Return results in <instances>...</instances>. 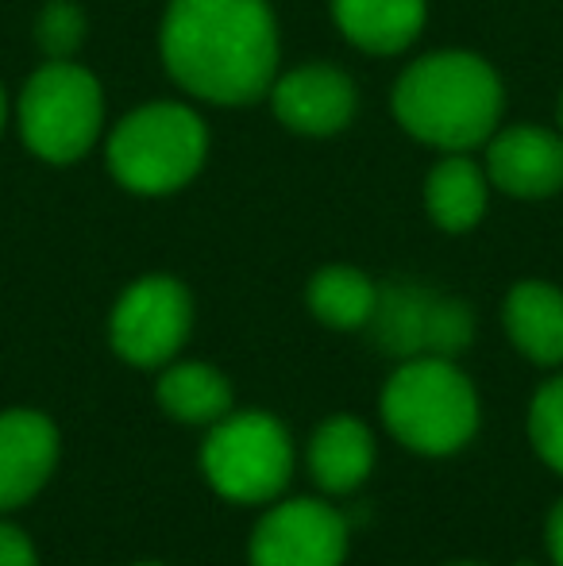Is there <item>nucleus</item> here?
Wrapping results in <instances>:
<instances>
[{
	"instance_id": "nucleus-13",
	"label": "nucleus",
	"mask_w": 563,
	"mask_h": 566,
	"mask_svg": "<svg viewBox=\"0 0 563 566\" xmlns=\"http://www.w3.org/2000/svg\"><path fill=\"white\" fill-rule=\"evenodd\" d=\"M375 470V436L352 412L329 417L309 440V474L324 493H352Z\"/></svg>"
},
{
	"instance_id": "nucleus-7",
	"label": "nucleus",
	"mask_w": 563,
	"mask_h": 566,
	"mask_svg": "<svg viewBox=\"0 0 563 566\" xmlns=\"http://www.w3.org/2000/svg\"><path fill=\"white\" fill-rule=\"evenodd\" d=\"M189 328H194V301L186 285L166 274H150L121 293L108 321V339L124 363L155 370L178 355Z\"/></svg>"
},
{
	"instance_id": "nucleus-16",
	"label": "nucleus",
	"mask_w": 563,
	"mask_h": 566,
	"mask_svg": "<svg viewBox=\"0 0 563 566\" xmlns=\"http://www.w3.org/2000/svg\"><path fill=\"white\" fill-rule=\"evenodd\" d=\"M166 417L178 424L209 428L232 412V381L205 363H174L163 370L155 389Z\"/></svg>"
},
{
	"instance_id": "nucleus-18",
	"label": "nucleus",
	"mask_w": 563,
	"mask_h": 566,
	"mask_svg": "<svg viewBox=\"0 0 563 566\" xmlns=\"http://www.w3.org/2000/svg\"><path fill=\"white\" fill-rule=\"evenodd\" d=\"M378 290L367 274L355 266H324L321 274L309 282V308L321 324L336 332L367 328L371 313H375Z\"/></svg>"
},
{
	"instance_id": "nucleus-5",
	"label": "nucleus",
	"mask_w": 563,
	"mask_h": 566,
	"mask_svg": "<svg viewBox=\"0 0 563 566\" xmlns=\"http://www.w3.org/2000/svg\"><path fill=\"white\" fill-rule=\"evenodd\" d=\"M205 127L181 105H147L128 116L108 139L116 181L136 193H170L205 163Z\"/></svg>"
},
{
	"instance_id": "nucleus-6",
	"label": "nucleus",
	"mask_w": 563,
	"mask_h": 566,
	"mask_svg": "<svg viewBox=\"0 0 563 566\" xmlns=\"http://www.w3.org/2000/svg\"><path fill=\"white\" fill-rule=\"evenodd\" d=\"M101 85L66 59L43 66L20 97V127L28 147L46 163H74L101 132Z\"/></svg>"
},
{
	"instance_id": "nucleus-26",
	"label": "nucleus",
	"mask_w": 563,
	"mask_h": 566,
	"mask_svg": "<svg viewBox=\"0 0 563 566\" xmlns=\"http://www.w3.org/2000/svg\"><path fill=\"white\" fill-rule=\"evenodd\" d=\"M560 124H563V101H560Z\"/></svg>"
},
{
	"instance_id": "nucleus-4",
	"label": "nucleus",
	"mask_w": 563,
	"mask_h": 566,
	"mask_svg": "<svg viewBox=\"0 0 563 566\" xmlns=\"http://www.w3.org/2000/svg\"><path fill=\"white\" fill-rule=\"evenodd\" d=\"M201 474L236 505L279 501L293 474V443L271 412H228L201 443Z\"/></svg>"
},
{
	"instance_id": "nucleus-15",
	"label": "nucleus",
	"mask_w": 563,
	"mask_h": 566,
	"mask_svg": "<svg viewBox=\"0 0 563 566\" xmlns=\"http://www.w3.org/2000/svg\"><path fill=\"white\" fill-rule=\"evenodd\" d=\"M340 31L375 54L406 51L425 28V0H332Z\"/></svg>"
},
{
	"instance_id": "nucleus-17",
	"label": "nucleus",
	"mask_w": 563,
	"mask_h": 566,
	"mask_svg": "<svg viewBox=\"0 0 563 566\" xmlns=\"http://www.w3.org/2000/svg\"><path fill=\"white\" fill-rule=\"evenodd\" d=\"M425 205L428 217L436 220L444 231H467L482 220L487 212V178L471 158L456 155L444 158L425 186Z\"/></svg>"
},
{
	"instance_id": "nucleus-3",
	"label": "nucleus",
	"mask_w": 563,
	"mask_h": 566,
	"mask_svg": "<svg viewBox=\"0 0 563 566\" xmlns=\"http://www.w3.org/2000/svg\"><path fill=\"white\" fill-rule=\"evenodd\" d=\"M383 420L409 451L444 459L463 451L479 432V394L451 358H402L383 389Z\"/></svg>"
},
{
	"instance_id": "nucleus-8",
	"label": "nucleus",
	"mask_w": 563,
	"mask_h": 566,
	"mask_svg": "<svg viewBox=\"0 0 563 566\" xmlns=\"http://www.w3.org/2000/svg\"><path fill=\"white\" fill-rule=\"evenodd\" d=\"M371 328H375L378 347L390 350L394 358H456L475 336L471 308L451 297H436V293L421 290V285L378 290Z\"/></svg>"
},
{
	"instance_id": "nucleus-2",
	"label": "nucleus",
	"mask_w": 563,
	"mask_h": 566,
	"mask_svg": "<svg viewBox=\"0 0 563 566\" xmlns=\"http://www.w3.org/2000/svg\"><path fill=\"white\" fill-rule=\"evenodd\" d=\"M394 113L421 143L467 150L490 139L502 116V85L482 59L463 51L428 54L402 74Z\"/></svg>"
},
{
	"instance_id": "nucleus-11",
	"label": "nucleus",
	"mask_w": 563,
	"mask_h": 566,
	"mask_svg": "<svg viewBox=\"0 0 563 566\" xmlns=\"http://www.w3.org/2000/svg\"><path fill=\"white\" fill-rule=\"evenodd\" d=\"M274 113L301 135H332L352 119L355 90L332 66H301L271 85Z\"/></svg>"
},
{
	"instance_id": "nucleus-19",
	"label": "nucleus",
	"mask_w": 563,
	"mask_h": 566,
	"mask_svg": "<svg viewBox=\"0 0 563 566\" xmlns=\"http://www.w3.org/2000/svg\"><path fill=\"white\" fill-rule=\"evenodd\" d=\"M529 440H533L536 454L556 474H563V374L536 389L533 405H529Z\"/></svg>"
},
{
	"instance_id": "nucleus-1",
	"label": "nucleus",
	"mask_w": 563,
	"mask_h": 566,
	"mask_svg": "<svg viewBox=\"0 0 563 566\" xmlns=\"http://www.w3.org/2000/svg\"><path fill=\"white\" fill-rule=\"evenodd\" d=\"M163 59L194 97L248 105L274 85V15L263 0H174L163 20Z\"/></svg>"
},
{
	"instance_id": "nucleus-12",
	"label": "nucleus",
	"mask_w": 563,
	"mask_h": 566,
	"mask_svg": "<svg viewBox=\"0 0 563 566\" xmlns=\"http://www.w3.org/2000/svg\"><path fill=\"white\" fill-rule=\"evenodd\" d=\"M487 174L510 197H549L563 189V143L544 127H510L490 143Z\"/></svg>"
},
{
	"instance_id": "nucleus-24",
	"label": "nucleus",
	"mask_w": 563,
	"mask_h": 566,
	"mask_svg": "<svg viewBox=\"0 0 563 566\" xmlns=\"http://www.w3.org/2000/svg\"><path fill=\"white\" fill-rule=\"evenodd\" d=\"M451 566H482V563H451Z\"/></svg>"
},
{
	"instance_id": "nucleus-20",
	"label": "nucleus",
	"mask_w": 563,
	"mask_h": 566,
	"mask_svg": "<svg viewBox=\"0 0 563 566\" xmlns=\"http://www.w3.org/2000/svg\"><path fill=\"white\" fill-rule=\"evenodd\" d=\"M82 35H85V20L77 12V4L54 0V4L43 8V15H39V43H43L46 54L70 59L77 51V43H82Z\"/></svg>"
},
{
	"instance_id": "nucleus-23",
	"label": "nucleus",
	"mask_w": 563,
	"mask_h": 566,
	"mask_svg": "<svg viewBox=\"0 0 563 566\" xmlns=\"http://www.w3.org/2000/svg\"><path fill=\"white\" fill-rule=\"evenodd\" d=\"M0 127H4V93H0Z\"/></svg>"
},
{
	"instance_id": "nucleus-21",
	"label": "nucleus",
	"mask_w": 563,
	"mask_h": 566,
	"mask_svg": "<svg viewBox=\"0 0 563 566\" xmlns=\"http://www.w3.org/2000/svg\"><path fill=\"white\" fill-rule=\"evenodd\" d=\"M0 566H39L28 532L0 521Z\"/></svg>"
},
{
	"instance_id": "nucleus-10",
	"label": "nucleus",
	"mask_w": 563,
	"mask_h": 566,
	"mask_svg": "<svg viewBox=\"0 0 563 566\" xmlns=\"http://www.w3.org/2000/svg\"><path fill=\"white\" fill-rule=\"evenodd\" d=\"M59 467V428L46 412H0V513L20 509Z\"/></svg>"
},
{
	"instance_id": "nucleus-25",
	"label": "nucleus",
	"mask_w": 563,
	"mask_h": 566,
	"mask_svg": "<svg viewBox=\"0 0 563 566\" xmlns=\"http://www.w3.org/2000/svg\"><path fill=\"white\" fill-rule=\"evenodd\" d=\"M136 566H163V563H136Z\"/></svg>"
},
{
	"instance_id": "nucleus-14",
	"label": "nucleus",
	"mask_w": 563,
	"mask_h": 566,
	"mask_svg": "<svg viewBox=\"0 0 563 566\" xmlns=\"http://www.w3.org/2000/svg\"><path fill=\"white\" fill-rule=\"evenodd\" d=\"M505 332L536 366L563 363V293L549 282H518L505 297Z\"/></svg>"
},
{
	"instance_id": "nucleus-9",
	"label": "nucleus",
	"mask_w": 563,
	"mask_h": 566,
	"mask_svg": "<svg viewBox=\"0 0 563 566\" xmlns=\"http://www.w3.org/2000/svg\"><path fill=\"white\" fill-rule=\"evenodd\" d=\"M251 566H344L347 521L316 497L274 501L248 544Z\"/></svg>"
},
{
	"instance_id": "nucleus-22",
	"label": "nucleus",
	"mask_w": 563,
	"mask_h": 566,
	"mask_svg": "<svg viewBox=\"0 0 563 566\" xmlns=\"http://www.w3.org/2000/svg\"><path fill=\"white\" fill-rule=\"evenodd\" d=\"M544 539H549V555H552V563L563 566V497L552 505V513H549V528H544Z\"/></svg>"
}]
</instances>
